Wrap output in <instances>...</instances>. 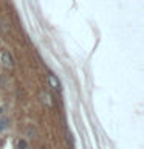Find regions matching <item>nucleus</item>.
Wrapping results in <instances>:
<instances>
[{
	"label": "nucleus",
	"mask_w": 144,
	"mask_h": 149,
	"mask_svg": "<svg viewBox=\"0 0 144 149\" xmlns=\"http://www.w3.org/2000/svg\"><path fill=\"white\" fill-rule=\"evenodd\" d=\"M46 82H48V87H51V90L54 92H60V81L57 79V76L53 73H50L46 76Z\"/></svg>",
	"instance_id": "f03ea898"
},
{
	"label": "nucleus",
	"mask_w": 144,
	"mask_h": 149,
	"mask_svg": "<svg viewBox=\"0 0 144 149\" xmlns=\"http://www.w3.org/2000/svg\"><path fill=\"white\" fill-rule=\"evenodd\" d=\"M17 149H30V144H28V141L25 138H20L17 141Z\"/></svg>",
	"instance_id": "39448f33"
},
{
	"label": "nucleus",
	"mask_w": 144,
	"mask_h": 149,
	"mask_svg": "<svg viewBox=\"0 0 144 149\" xmlns=\"http://www.w3.org/2000/svg\"><path fill=\"white\" fill-rule=\"evenodd\" d=\"M0 31H2V34H9V31H11V25H9V20L8 19H0Z\"/></svg>",
	"instance_id": "20e7f679"
},
{
	"label": "nucleus",
	"mask_w": 144,
	"mask_h": 149,
	"mask_svg": "<svg viewBox=\"0 0 144 149\" xmlns=\"http://www.w3.org/2000/svg\"><path fill=\"white\" fill-rule=\"evenodd\" d=\"M26 137H30V138H36L37 137V132H36V129L34 127H26Z\"/></svg>",
	"instance_id": "423d86ee"
},
{
	"label": "nucleus",
	"mask_w": 144,
	"mask_h": 149,
	"mask_svg": "<svg viewBox=\"0 0 144 149\" xmlns=\"http://www.w3.org/2000/svg\"><path fill=\"white\" fill-rule=\"evenodd\" d=\"M9 126V121L6 120V118H3V120H0V132H3L5 129H6Z\"/></svg>",
	"instance_id": "0eeeda50"
},
{
	"label": "nucleus",
	"mask_w": 144,
	"mask_h": 149,
	"mask_svg": "<svg viewBox=\"0 0 144 149\" xmlns=\"http://www.w3.org/2000/svg\"><path fill=\"white\" fill-rule=\"evenodd\" d=\"M3 112H5V107H3V106H0V115H2Z\"/></svg>",
	"instance_id": "6e6552de"
},
{
	"label": "nucleus",
	"mask_w": 144,
	"mask_h": 149,
	"mask_svg": "<svg viewBox=\"0 0 144 149\" xmlns=\"http://www.w3.org/2000/svg\"><path fill=\"white\" fill-rule=\"evenodd\" d=\"M0 65L5 70H12L14 68V56L9 50L2 48L0 50Z\"/></svg>",
	"instance_id": "f257e3e1"
},
{
	"label": "nucleus",
	"mask_w": 144,
	"mask_h": 149,
	"mask_svg": "<svg viewBox=\"0 0 144 149\" xmlns=\"http://www.w3.org/2000/svg\"><path fill=\"white\" fill-rule=\"evenodd\" d=\"M40 98H42V102H44V106H45V107H48V109H53L54 101H53V96H51L48 92H42Z\"/></svg>",
	"instance_id": "7ed1b4c3"
}]
</instances>
